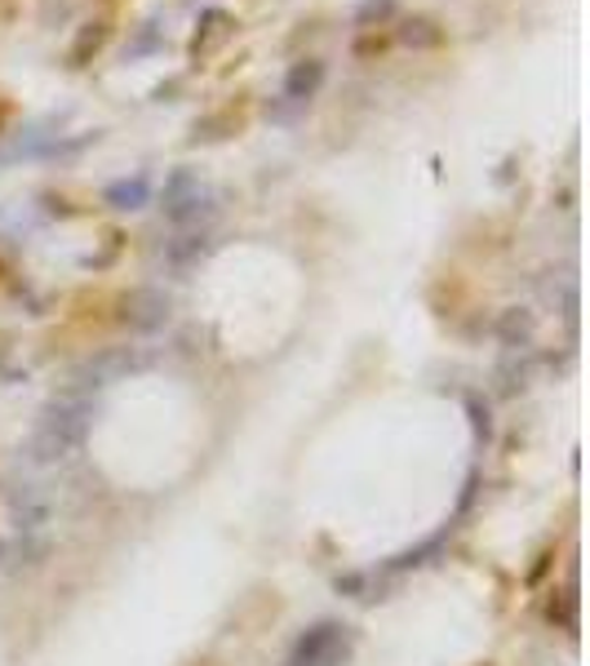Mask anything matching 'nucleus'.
Listing matches in <instances>:
<instances>
[{"mask_svg": "<svg viewBox=\"0 0 590 666\" xmlns=\"http://www.w3.org/2000/svg\"><path fill=\"white\" fill-rule=\"evenodd\" d=\"M89 426H93V396H85V391H76V387L58 391V396L41 409V418H36V426H32L27 458L41 463V467L67 463V458L80 449V444H85Z\"/></svg>", "mask_w": 590, "mask_h": 666, "instance_id": "1", "label": "nucleus"}, {"mask_svg": "<svg viewBox=\"0 0 590 666\" xmlns=\"http://www.w3.org/2000/svg\"><path fill=\"white\" fill-rule=\"evenodd\" d=\"M147 200H152V187H147L143 174L121 178V182H111V187L102 191V204H111V209H143Z\"/></svg>", "mask_w": 590, "mask_h": 666, "instance_id": "11", "label": "nucleus"}, {"mask_svg": "<svg viewBox=\"0 0 590 666\" xmlns=\"http://www.w3.org/2000/svg\"><path fill=\"white\" fill-rule=\"evenodd\" d=\"M396 41H400L404 49H439V45H444V27H439L435 19H426V14H413V19L400 23Z\"/></svg>", "mask_w": 590, "mask_h": 666, "instance_id": "10", "label": "nucleus"}, {"mask_svg": "<svg viewBox=\"0 0 590 666\" xmlns=\"http://www.w3.org/2000/svg\"><path fill=\"white\" fill-rule=\"evenodd\" d=\"M320 85H324V63L320 58H302V63H293L289 67V76H285V102H293V107H307L315 93H320Z\"/></svg>", "mask_w": 590, "mask_h": 666, "instance_id": "7", "label": "nucleus"}, {"mask_svg": "<svg viewBox=\"0 0 590 666\" xmlns=\"http://www.w3.org/2000/svg\"><path fill=\"white\" fill-rule=\"evenodd\" d=\"M213 254V241H209V232H182V236H174L169 245H165V267L174 271V276H191L204 258Z\"/></svg>", "mask_w": 590, "mask_h": 666, "instance_id": "5", "label": "nucleus"}, {"mask_svg": "<svg viewBox=\"0 0 590 666\" xmlns=\"http://www.w3.org/2000/svg\"><path fill=\"white\" fill-rule=\"evenodd\" d=\"M0 560H5V546H0Z\"/></svg>", "mask_w": 590, "mask_h": 666, "instance_id": "15", "label": "nucleus"}, {"mask_svg": "<svg viewBox=\"0 0 590 666\" xmlns=\"http://www.w3.org/2000/svg\"><path fill=\"white\" fill-rule=\"evenodd\" d=\"M165 204V218L169 222H178V227H187V222H200V218H209L213 213V191L200 182V174H191V169H174L169 178H165V196H160Z\"/></svg>", "mask_w": 590, "mask_h": 666, "instance_id": "3", "label": "nucleus"}, {"mask_svg": "<svg viewBox=\"0 0 590 666\" xmlns=\"http://www.w3.org/2000/svg\"><path fill=\"white\" fill-rule=\"evenodd\" d=\"M115 307H121V324L134 329V333H156V329H165V324H169V311H174L169 293L156 289V285H138V289L121 293V302H115Z\"/></svg>", "mask_w": 590, "mask_h": 666, "instance_id": "4", "label": "nucleus"}, {"mask_svg": "<svg viewBox=\"0 0 590 666\" xmlns=\"http://www.w3.org/2000/svg\"><path fill=\"white\" fill-rule=\"evenodd\" d=\"M382 45H387V41H360V45H356V54H360V58H369V54H382Z\"/></svg>", "mask_w": 590, "mask_h": 666, "instance_id": "14", "label": "nucleus"}, {"mask_svg": "<svg viewBox=\"0 0 590 666\" xmlns=\"http://www.w3.org/2000/svg\"><path fill=\"white\" fill-rule=\"evenodd\" d=\"M396 14V0H365V5L356 10V27H378Z\"/></svg>", "mask_w": 590, "mask_h": 666, "instance_id": "13", "label": "nucleus"}, {"mask_svg": "<svg viewBox=\"0 0 590 666\" xmlns=\"http://www.w3.org/2000/svg\"><path fill=\"white\" fill-rule=\"evenodd\" d=\"M49 511H54V498H49L45 489H36V485H23V489L10 498V515H14V529H19V533H36V529L49 520Z\"/></svg>", "mask_w": 590, "mask_h": 666, "instance_id": "6", "label": "nucleus"}, {"mask_svg": "<svg viewBox=\"0 0 590 666\" xmlns=\"http://www.w3.org/2000/svg\"><path fill=\"white\" fill-rule=\"evenodd\" d=\"M350 653H356V631L346 622H315L311 631L298 635L280 666H346Z\"/></svg>", "mask_w": 590, "mask_h": 666, "instance_id": "2", "label": "nucleus"}, {"mask_svg": "<svg viewBox=\"0 0 590 666\" xmlns=\"http://www.w3.org/2000/svg\"><path fill=\"white\" fill-rule=\"evenodd\" d=\"M231 32H235V19L226 10H204L200 14V32L191 41V58H209L222 41H231Z\"/></svg>", "mask_w": 590, "mask_h": 666, "instance_id": "8", "label": "nucleus"}, {"mask_svg": "<svg viewBox=\"0 0 590 666\" xmlns=\"http://www.w3.org/2000/svg\"><path fill=\"white\" fill-rule=\"evenodd\" d=\"M107 36H111V27L98 19V23H85L80 32H76V41H71V49H67V67H85V63H93V54L107 45Z\"/></svg>", "mask_w": 590, "mask_h": 666, "instance_id": "12", "label": "nucleus"}, {"mask_svg": "<svg viewBox=\"0 0 590 666\" xmlns=\"http://www.w3.org/2000/svg\"><path fill=\"white\" fill-rule=\"evenodd\" d=\"M533 329H537V320H533L528 307H506V311L498 315V338H502L511 352H520V347L533 343Z\"/></svg>", "mask_w": 590, "mask_h": 666, "instance_id": "9", "label": "nucleus"}]
</instances>
